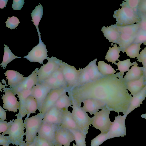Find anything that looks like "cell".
<instances>
[{
    "mask_svg": "<svg viewBox=\"0 0 146 146\" xmlns=\"http://www.w3.org/2000/svg\"><path fill=\"white\" fill-rule=\"evenodd\" d=\"M67 92L71 99L80 106L83 100L94 98L104 103L110 111L126 115L132 98L119 72L75 86Z\"/></svg>",
    "mask_w": 146,
    "mask_h": 146,
    "instance_id": "1",
    "label": "cell"
},
{
    "mask_svg": "<svg viewBox=\"0 0 146 146\" xmlns=\"http://www.w3.org/2000/svg\"><path fill=\"white\" fill-rule=\"evenodd\" d=\"M44 115L39 112L36 115L25 118L24 122L26 129L25 134V146L30 145L34 141L42 124Z\"/></svg>",
    "mask_w": 146,
    "mask_h": 146,
    "instance_id": "2",
    "label": "cell"
},
{
    "mask_svg": "<svg viewBox=\"0 0 146 146\" xmlns=\"http://www.w3.org/2000/svg\"><path fill=\"white\" fill-rule=\"evenodd\" d=\"M121 7V8L115 11L113 15V18L116 19V25L125 26L141 22V19L137 11L126 7Z\"/></svg>",
    "mask_w": 146,
    "mask_h": 146,
    "instance_id": "3",
    "label": "cell"
},
{
    "mask_svg": "<svg viewBox=\"0 0 146 146\" xmlns=\"http://www.w3.org/2000/svg\"><path fill=\"white\" fill-rule=\"evenodd\" d=\"M23 118L17 117L13 121L7 133L11 144L16 146H25L26 141L23 140L25 133Z\"/></svg>",
    "mask_w": 146,
    "mask_h": 146,
    "instance_id": "4",
    "label": "cell"
},
{
    "mask_svg": "<svg viewBox=\"0 0 146 146\" xmlns=\"http://www.w3.org/2000/svg\"><path fill=\"white\" fill-rule=\"evenodd\" d=\"M110 110L105 106L90 118L91 124L100 131L101 133H107L112 123L110 118Z\"/></svg>",
    "mask_w": 146,
    "mask_h": 146,
    "instance_id": "5",
    "label": "cell"
},
{
    "mask_svg": "<svg viewBox=\"0 0 146 146\" xmlns=\"http://www.w3.org/2000/svg\"><path fill=\"white\" fill-rule=\"evenodd\" d=\"M72 108V114L79 130L85 135L88 133L89 126L91 125L90 117L81 106H78L71 100Z\"/></svg>",
    "mask_w": 146,
    "mask_h": 146,
    "instance_id": "6",
    "label": "cell"
},
{
    "mask_svg": "<svg viewBox=\"0 0 146 146\" xmlns=\"http://www.w3.org/2000/svg\"><path fill=\"white\" fill-rule=\"evenodd\" d=\"M67 85V90L76 86L77 84L80 70L62 61L60 66Z\"/></svg>",
    "mask_w": 146,
    "mask_h": 146,
    "instance_id": "7",
    "label": "cell"
},
{
    "mask_svg": "<svg viewBox=\"0 0 146 146\" xmlns=\"http://www.w3.org/2000/svg\"><path fill=\"white\" fill-rule=\"evenodd\" d=\"M48 62L41 66L38 71V83L48 78L60 67L62 60L55 57H48Z\"/></svg>",
    "mask_w": 146,
    "mask_h": 146,
    "instance_id": "8",
    "label": "cell"
},
{
    "mask_svg": "<svg viewBox=\"0 0 146 146\" xmlns=\"http://www.w3.org/2000/svg\"><path fill=\"white\" fill-rule=\"evenodd\" d=\"M38 33L39 40V43L33 47L27 55L23 57L31 62H37L43 65L44 64L43 61L48 58L47 54L48 52L46 46L41 40L40 32H38Z\"/></svg>",
    "mask_w": 146,
    "mask_h": 146,
    "instance_id": "9",
    "label": "cell"
},
{
    "mask_svg": "<svg viewBox=\"0 0 146 146\" xmlns=\"http://www.w3.org/2000/svg\"><path fill=\"white\" fill-rule=\"evenodd\" d=\"M127 115H118L115 117L114 121L112 122L108 132V139L114 137H124L126 134L125 121Z\"/></svg>",
    "mask_w": 146,
    "mask_h": 146,
    "instance_id": "10",
    "label": "cell"
},
{
    "mask_svg": "<svg viewBox=\"0 0 146 146\" xmlns=\"http://www.w3.org/2000/svg\"><path fill=\"white\" fill-rule=\"evenodd\" d=\"M52 90L46 84L38 83L32 89L31 95L36 100L38 104V110L40 112L43 103L48 95Z\"/></svg>",
    "mask_w": 146,
    "mask_h": 146,
    "instance_id": "11",
    "label": "cell"
},
{
    "mask_svg": "<svg viewBox=\"0 0 146 146\" xmlns=\"http://www.w3.org/2000/svg\"><path fill=\"white\" fill-rule=\"evenodd\" d=\"M4 94L1 99L3 103V108L9 111L17 112L19 107V102L17 100L12 89L5 88L3 89Z\"/></svg>",
    "mask_w": 146,
    "mask_h": 146,
    "instance_id": "12",
    "label": "cell"
},
{
    "mask_svg": "<svg viewBox=\"0 0 146 146\" xmlns=\"http://www.w3.org/2000/svg\"><path fill=\"white\" fill-rule=\"evenodd\" d=\"M55 141L59 146H70L75 139L73 133L69 129L58 126L55 132Z\"/></svg>",
    "mask_w": 146,
    "mask_h": 146,
    "instance_id": "13",
    "label": "cell"
},
{
    "mask_svg": "<svg viewBox=\"0 0 146 146\" xmlns=\"http://www.w3.org/2000/svg\"><path fill=\"white\" fill-rule=\"evenodd\" d=\"M67 91V89L66 88L52 89L46 98L40 113L44 115L50 109L54 106L60 96Z\"/></svg>",
    "mask_w": 146,
    "mask_h": 146,
    "instance_id": "14",
    "label": "cell"
},
{
    "mask_svg": "<svg viewBox=\"0 0 146 146\" xmlns=\"http://www.w3.org/2000/svg\"><path fill=\"white\" fill-rule=\"evenodd\" d=\"M38 68H36L29 76L26 77L25 80L18 85L13 90L15 95L19 92L31 89L38 83Z\"/></svg>",
    "mask_w": 146,
    "mask_h": 146,
    "instance_id": "15",
    "label": "cell"
},
{
    "mask_svg": "<svg viewBox=\"0 0 146 146\" xmlns=\"http://www.w3.org/2000/svg\"><path fill=\"white\" fill-rule=\"evenodd\" d=\"M58 126L56 125L42 122L38 132V136L46 139L53 145L56 143L55 141V132Z\"/></svg>",
    "mask_w": 146,
    "mask_h": 146,
    "instance_id": "16",
    "label": "cell"
},
{
    "mask_svg": "<svg viewBox=\"0 0 146 146\" xmlns=\"http://www.w3.org/2000/svg\"><path fill=\"white\" fill-rule=\"evenodd\" d=\"M83 107L81 108L85 112L91 115H95L99 109H102L106 106L105 104L100 100L89 98L83 100Z\"/></svg>",
    "mask_w": 146,
    "mask_h": 146,
    "instance_id": "17",
    "label": "cell"
},
{
    "mask_svg": "<svg viewBox=\"0 0 146 146\" xmlns=\"http://www.w3.org/2000/svg\"><path fill=\"white\" fill-rule=\"evenodd\" d=\"M62 117V110L54 106L50 109L45 114L42 122L60 125Z\"/></svg>",
    "mask_w": 146,
    "mask_h": 146,
    "instance_id": "18",
    "label": "cell"
},
{
    "mask_svg": "<svg viewBox=\"0 0 146 146\" xmlns=\"http://www.w3.org/2000/svg\"><path fill=\"white\" fill-rule=\"evenodd\" d=\"M4 74L8 80L9 88L12 89L21 83L26 78L17 71L7 70Z\"/></svg>",
    "mask_w": 146,
    "mask_h": 146,
    "instance_id": "19",
    "label": "cell"
},
{
    "mask_svg": "<svg viewBox=\"0 0 146 146\" xmlns=\"http://www.w3.org/2000/svg\"><path fill=\"white\" fill-rule=\"evenodd\" d=\"M62 121L61 124L59 126L70 130H79L74 119L72 113L68 109L62 110Z\"/></svg>",
    "mask_w": 146,
    "mask_h": 146,
    "instance_id": "20",
    "label": "cell"
},
{
    "mask_svg": "<svg viewBox=\"0 0 146 146\" xmlns=\"http://www.w3.org/2000/svg\"><path fill=\"white\" fill-rule=\"evenodd\" d=\"M101 31H102L104 36L108 39L110 42L118 44L120 36L119 32L115 25H111L107 27L103 26Z\"/></svg>",
    "mask_w": 146,
    "mask_h": 146,
    "instance_id": "21",
    "label": "cell"
},
{
    "mask_svg": "<svg viewBox=\"0 0 146 146\" xmlns=\"http://www.w3.org/2000/svg\"><path fill=\"white\" fill-rule=\"evenodd\" d=\"M128 90L133 96L140 92L146 86V82L144 74L139 80L125 82Z\"/></svg>",
    "mask_w": 146,
    "mask_h": 146,
    "instance_id": "22",
    "label": "cell"
},
{
    "mask_svg": "<svg viewBox=\"0 0 146 146\" xmlns=\"http://www.w3.org/2000/svg\"><path fill=\"white\" fill-rule=\"evenodd\" d=\"M32 89L24 90L17 94L19 101V112L15 115L17 117L23 118L27 115L26 100L28 97L31 95Z\"/></svg>",
    "mask_w": 146,
    "mask_h": 146,
    "instance_id": "23",
    "label": "cell"
},
{
    "mask_svg": "<svg viewBox=\"0 0 146 146\" xmlns=\"http://www.w3.org/2000/svg\"><path fill=\"white\" fill-rule=\"evenodd\" d=\"M132 63L133 66L126 73L123 78L125 82L138 80L144 74L142 67L137 66L138 64L136 62H133Z\"/></svg>",
    "mask_w": 146,
    "mask_h": 146,
    "instance_id": "24",
    "label": "cell"
},
{
    "mask_svg": "<svg viewBox=\"0 0 146 146\" xmlns=\"http://www.w3.org/2000/svg\"><path fill=\"white\" fill-rule=\"evenodd\" d=\"M146 97V86L139 93L132 97L126 113L127 115L135 108L140 107Z\"/></svg>",
    "mask_w": 146,
    "mask_h": 146,
    "instance_id": "25",
    "label": "cell"
},
{
    "mask_svg": "<svg viewBox=\"0 0 146 146\" xmlns=\"http://www.w3.org/2000/svg\"><path fill=\"white\" fill-rule=\"evenodd\" d=\"M119 33V38L118 44L121 51L124 53L126 49L133 43L137 34L134 36H131Z\"/></svg>",
    "mask_w": 146,
    "mask_h": 146,
    "instance_id": "26",
    "label": "cell"
},
{
    "mask_svg": "<svg viewBox=\"0 0 146 146\" xmlns=\"http://www.w3.org/2000/svg\"><path fill=\"white\" fill-rule=\"evenodd\" d=\"M97 60V59L96 58L90 62L86 66L91 82L95 81L104 76L98 70V66L96 63Z\"/></svg>",
    "mask_w": 146,
    "mask_h": 146,
    "instance_id": "27",
    "label": "cell"
},
{
    "mask_svg": "<svg viewBox=\"0 0 146 146\" xmlns=\"http://www.w3.org/2000/svg\"><path fill=\"white\" fill-rule=\"evenodd\" d=\"M121 51L119 47L117 46V44L113 45V47L109 49L105 56V59L109 62H111L112 64H115L116 61H119L118 58L120 56L119 52Z\"/></svg>",
    "mask_w": 146,
    "mask_h": 146,
    "instance_id": "28",
    "label": "cell"
},
{
    "mask_svg": "<svg viewBox=\"0 0 146 146\" xmlns=\"http://www.w3.org/2000/svg\"><path fill=\"white\" fill-rule=\"evenodd\" d=\"M117 28L119 33L131 36L137 35L140 28L139 23L132 25L121 27L116 25Z\"/></svg>",
    "mask_w": 146,
    "mask_h": 146,
    "instance_id": "29",
    "label": "cell"
},
{
    "mask_svg": "<svg viewBox=\"0 0 146 146\" xmlns=\"http://www.w3.org/2000/svg\"><path fill=\"white\" fill-rule=\"evenodd\" d=\"M66 92H64L60 96L54 105L61 110L68 109V107L72 106L71 100L67 95Z\"/></svg>",
    "mask_w": 146,
    "mask_h": 146,
    "instance_id": "30",
    "label": "cell"
},
{
    "mask_svg": "<svg viewBox=\"0 0 146 146\" xmlns=\"http://www.w3.org/2000/svg\"><path fill=\"white\" fill-rule=\"evenodd\" d=\"M26 109L27 116L25 119L29 118L31 113H35L36 110H38L37 101L32 95L29 96L26 99Z\"/></svg>",
    "mask_w": 146,
    "mask_h": 146,
    "instance_id": "31",
    "label": "cell"
},
{
    "mask_svg": "<svg viewBox=\"0 0 146 146\" xmlns=\"http://www.w3.org/2000/svg\"><path fill=\"white\" fill-rule=\"evenodd\" d=\"M36 7L31 13L32 20L34 25L35 26L37 32L39 31L38 29V25L43 14V7L39 3Z\"/></svg>",
    "mask_w": 146,
    "mask_h": 146,
    "instance_id": "32",
    "label": "cell"
},
{
    "mask_svg": "<svg viewBox=\"0 0 146 146\" xmlns=\"http://www.w3.org/2000/svg\"><path fill=\"white\" fill-rule=\"evenodd\" d=\"M4 52L2 62L0 64V66L3 67L4 70H5V68H6L7 64L10 62L11 61L16 58H20L21 57H19L15 56L11 52L9 49V46L6 45L5 44L4 45Z\"/></svg>",
    "mask_w": 146,
    "mask_h": 146,
    "instance_id": "33",
    "label": "cell"
},
{
    "mask_svg": "<svg viewBox=\"0 0 146 146\" xmlns=\"http://www.w3.org/2000/svg\"><path fill=\"white\" fill-rule=\"evenodd\" d=\"M98 68L99 72L104 76L114 74L116 71L110 64L105 63L104 61H100L98 62Z\"/></svg>",
    "mask_w": 146,
    "mask_h": 146,
    "instance_id": "34",
    "label": "cell"
},
{
    "mask_svg": "<svg viewBox=\"0 0 146 146\" xmlns=\"http://www.w3.org/2000/svg\"><path fill=\"white\" fill-rule=\"evenodd\" d=\"M142 44L133 43L128 47L125 50L127 56L131 58L138 57L139 55V53L141 49L140 46Z\"/></svg>",
    "mask_w": 146,
    "mask_h": 146,
    "instance_id": "35",
    "label": "cell"
},
{
    "mask_svg": "<svg viewBox=\"0 0 146 146\" xmlns=\"http://www.w3.org/2000/svg\"><path fill=\"white\" fill-rule=\"evenodd\" d=\"M73 134L74 138V140L77 146H86V135L83 132L76 130H70Z\"/></svg>",
    "mask_w": 146,
    "mask_h": 146,
    "instance_id": "36",
    "label": "cell"
},
{
    "mask_svg": "<svg viewBox=\"0 0 146 146\" xmlns=\"http://www.w3.org/2000/svg\"><path fill=\"white\" fill-rule=\"evenodd\" d=\"M115 65L117 66L118 69L116 70H119L121 75L123 77L124 73L128 71L129 68L131 66L133 65L130 61V59H127L125 60L119 61L118 63H116Z\"/></svg>",
    "mask_w": 146,
    "mask_h": 146,
    "instance_id": "37",
    "label": "cell"
},
{
    "mask_svg": "<svg viewBox=\"0 0 146 146\" xmlns=\"http://www.w3.org/2000/svg\"><path fill=\"white\" fill-rule=\"evenodd\" d=\"M80 73L76 86L83 85L91 82L89 74L86 66L83 68H80Z\"/></svg>",
    "mask_w": 146,
    "mask_h": 146,
    "instance_id": "38",
    "label": "cell"
},
{
    "mask_svg": "<svg viewBox=\"0 0 146 146\" xmlns=\"http://www.w3.org/2000/svg\"><path fill=\"white\" fill-rule=\"evenodd\" d=\"M42 82L47 85L52 89H58L61 88H65L52 74L48 78Z\"/></svg>",
    "mask_w": 146,
    "mask_h": 146,
    "instance_id": "39",
    "label": "cell"
},
{
    "mask_svg": "<svg viewBox=\"0 0 146 146\" xmlns=\"http://www.w3.org/2000/svg\"><path fill=\"white\" fill-rule=\"evenodd\" d=\"M108 133H101L92 139L91 141V146H99L108 139Z\"/></svg>",
    "mask_w": 146,
    "mask_h": 146,
    "instance_id": "40",
    "label": "cell"
},
{
    "mask_svg": "<svg viewBox=\"0 0 146 146\" xmlns=\"http://www.w3.org/2000/svg\"><path fill=\"white\" fill-rule=\"evenodd\" d=\"M14 121L13 119L12 120L7 122L0 120V133H2L4 135L7 134Z\"/></svg>",
    "mask_w": 146,
    "mask_h": 146,
    "instance_id": "41",
    "label": "cell"
},
{
    "mask_svg": "<svg viewBox=\"0 0 146 146\" xmlns=\"http://www.w3.org/2000/svg\"><path fill=\"white\" fill-rule=\"evenodd\" d=\"M140 0H124L123 1L121 6H125L133 9L137 11V7Z\"/></svg>",
    "mask_w": 146,
    "mask_h": 146,
    "instance_id": "42",
    "label": "cell"
},
{
    "mask_svg": "<svg viewBox=\"0 0 146 146\" xmlns=\"http://www.w3.org/2000/svg\"><path fill=\"white\" fill-rule=\"evenodd\" d=\"M20 23L19 20L15 16H13L11 17H8L6 21V27L11 29H15L18 25Z\"/></svg>",
    "mask_w": 146,
    "mask_h": 146,
    "instance_id": "43",
    "label": "cell"
},
{
    "mask_svg": "<svg viewBox=\"0 0 146 146\" xmlns=\"http://www.w3.org/2000/svg\"><path fill=\"white\" fill-rule=\"evenodd\" d=\"M146 42V31L140 28L137 34L134 43H143Z\"/></svg>",
    "mask_w": 146,
    "mask_h": 146,
    "instance_id": "44",
    "label": "cell"
},
{
    "mask_svg": "<svg viewBox=\"0 0 146 146\" xmlns=\"http://www.w3.org/2000/svg\"><path fill=\"white\" fill-rule=\"evenodd\" d=\"M34 141L36 146H52L53 145L46 139L38 135Z\"/></svg>",
    "mask_w": 146,
    "mask_h": 146,
    "instance_id": "45",
    "label": "cell"
},
{
    "mask_svg": "<svg viewBox=\"0 0 146 146\" xmlns=\"http://www.w3.org/2000/svg\"><path fill=\"white\" fill-rule=\"evenodd\" d=\"M137 9L138 13L146 15V0H140Z\"/></svg>",
    "mask_w": 146,
    "mask_h": 146,
    "instance_id": "46",
    "label": "cell"
},
{
    "mask_svg": "<svg viewBox=\"0 0 146 146\" xmlns=\"http://www.w3.org/2000/svg\"><path fill=\"white\" fill-rule=\"evenodd\" d=\"M24 0H13L12 7L14 10H21L25 3Z\"/></svg>",
    "mask_w": 146,
    "mask_h": 146,
    "instance_id": "47",
    "label": "cell"
},
{
    "mask_svg": "<svg viewBox=\"0 0 146 146\" xmlns=\"http://www.w3.org/2000/svg\"><path fill=\"white\" fill-rule=\"evenodd\" d=\"M137 58V61L141 62L143 65L146 64V47L142 50Z\"/></svg>",
    "mask_w": 146,
    "mask_h": 146,
    "instance_id": "48",
    "label": "cell"
},
{
    "mask_svg": "<svg viewBox=\"0 0 146 146\" xmlns=\"http://www.w3.org/2000/svg\"><path fill=\"white\" fill-rule=\"evenodd\" d=\"M11 144L8 136H4L3 134H0V145H9Z\"/></svg>",
    "mask_w": 146,
    "mask_h": 146,
    "instance_id": "49",
    "label": "cell"
},
{
    "mask_svg": "<svg viewBox=\"0 0 146 146\" xmlns=\"http://www.w3.org/2000/svg\"><path fill=\"white\" fill-rule=\"evenodd\" d=\"M138 13L141 19V22L139 23L140 24V28L146 31V15Z\"/></svg>",
    "mask_w": 146,
    "mask_h": 146,
    "instance_id": "50",
    "label": "cell"
},
{
    "mask_svg": "<svg viewBox=\"0 0 146 146\" xmlns=\"http://www.w3.org/2000/svg\"><path fill=\"white\" fill-rule=\"evenodd\" d=\"M6 110L4 109L2 107L0 106V120L5 121L6 119Z\"/></svg>",
    "mask_w": 146,
    "mask_h": 146,
    "instance_id": "51",
    "label": "cell"
},
{
    "mask_svg": "<svg viewBox=\"0 0 146 146\" xmlns=\"http://www.w3.org/2000/svg\"><path fill=\"white\" fill-rule=\"evenodd\" d=\"M8 0H0V8L2 9L6 7Z\"/></svg>",
    "mask_w": 146,
    "mask_h": 146,
    "instance_id": "52",
    "label": "cell"
},
{
    "mask_svg": "<svg viewBox=\"0 0 146 146\" xmlns=\"http://www.w3.org/2000/svg\"><path fill=\"white\" fill-rule=\"evenodd\" d=\"M143 67L144 75L145 77V78L146 82V64L143 65Z\"/></svg>",
    "mask_w": 146,
    "mask_h": 146,
    "instance_id": "53",
    "label": "cell"
},
{
    "mask_svg": "<svg viewBox=\"0 0 146 146\" xmlns=\"http://www.w3.org/2000/svg\"><path fill=\"white\" fill-rule=\"evenodd\" d=\"M141 117L142 118L146 119V113L141 115Z\"/></svg>",
    "mask_w": 146,
    "mask_h": 146,
    "instance_id": "54",
    "label": "cell"
},
{
    "mask_svg": "<svg viewBox=\"0 0 146 146\" xmlns=\"http://www.w3.org/2000/svg\"><path fill=\"white\" fill-rule=\"evenodd\" d=\"M25 146H36L35 142L33 141L32 143L29 145Z\"/></svg>",
    "mask_w": 146,
    "mask_h": 146,
    "instance_id": "55",
    "label": "cell"
},
{
    "mask_svg": "<svg viewBox=\"0 0 146 146\" xmlns=\"http://www.w3.org/2000/svg\"><path fill=\"white\" fill-rule=\"evenodd\" d=\"M52 146H59L58 144L57 143H55L53 145H52Z\"/></svg>",
    "mask_w": 146,
    "mask_h": 146,
    "instance_id": "56",
    "label": "cell"
},
{
    "mask_svg": "<svg viewBox=\"0 0 146 146\" xmlns=\"http://www.w3.org/2000/svg\"><path fill=\"white\" fill-rule=\"evenodd\" d=\"M73 146H77L76 145H75L74 143H73Z\"/></svg>",
    "mask_w": 146,
    "mask_h": 146,
    "instance_id": "57",
    "label": "cell"
},
{
    "mask_svg": "<svg viewBox=\"0 0 146 146\" xmlns=\"http://www.w3.org/2000/svg\"><path fill=\"white\" fill-rule=\"evenodd\" d=\"M143 44L144 45H146V42H144Z\"/></svg>",
    "mask_w": 146,
    "mask_h": 146,
    "instance_id": "58",
    "label": "cell"
},
{
    "mask_svg": "<svg viewBox=\"0 0 146 146\" xmlns=\"http://www.w3.org/2000/svg\"><path fill=\"white\" fill-rule=\"evenodd\" d=\"M2 146H9V145H2Z\"/></svg>",
    "mask_w": 146,
    "mask_h": 146,
    "instance_id": "59",
    "label": "cell"
}]
</instances>
